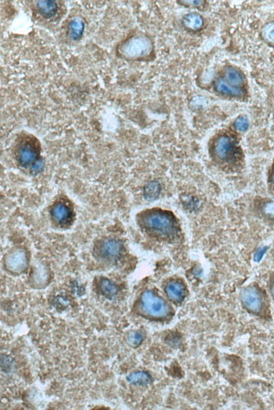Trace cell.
<instances>
[{"label": "cell", "mask_w": 274, "mask_h": 410, "mask_svg": "<svg viewBox=\"0 0 274 410\" xmlns=\"http://www.w3.org/2000/svg\"><path fill=\"white\" fill-rule=\"evenodd\" d=\"M141 221L145 229L157 235L168 236L175 229L174 217L168 211L151 210L142 215Z\"/></svg>", "instance_id": "1"}, {"label": "cell", "mask_w": 274, "mask_h": 410, "mask_svg": "<svg viewBox=\"0 0 274 410\" xmlns=\"http://www.w3.org/2000/svg\"><path fill=\"white\" fill-rule=\"evenodd\" d=\"M139 310L144 316L162 319L168 316L170 308L161 297L151 291H145L140 298Z\"/></svg>", "instance_id": "2"}, {"label": "cell", "mask_w": 274, "mask_h": 410, "mask_svg": "<svg viewBox=\"0 0 274 410\" xmlns=\"http://www.w3.org/2000/svg\"><path fill=\"white\" fill-rule=\"evenodd\" d=\"M17 161L23 168L36 165L40 159V146L34 137H27L20 141L15 152Z\"/></svg>", "instance_id": "3"}, {"label": "cell", "mask_w": 274, "mask_h": 410, "mask_svg": "<svg viewBox=\"0 0 274 410\" xmlns=\"http://www.w3.org/2000/svg\"><path fill=\"white\" fill-rule=\"evenodd\" d=\"M153 44L150 38L144 35L133 36L124 41L119 47L121 55L128 59H138L149 55Z\"/></svg>", "instance_id": "4"}, {"label": "cell", "mask_w": 274, "mask_h": 410, "mask_svg": "<svg viewBox=\"0 0 274 410\" xmlns=\"http://www.w3.org/2000/svg\"><path fill=\"white\" fill-rule=\"evenodd\" d=\"M122 251L119 241L112 239L100 240L94 248L95 256L100 260L112 261L117 260Z\"/></svg>", "instance_id": "5"}, {"label": "cell", "mask_w": 274, "mask_h": 410, "mask_svg": "<svg viewBox=\"0 0 274 410\" xmlns=\"http://www.w3.org/2000/svg\"><path fill=\"white\" fill-rule=\"evenodd\" d=\"M214 151L216 157L222 161H232L239 154L235 140L226 135L221 136L216 139Z\"/></svg>", "instance_id": "6"}, {"label": "cell", "mask_w": 274, "mask_h": 410, "mask_svg": "<svg viewBox=\"0 0 274 410\" xmlns=\"http://www.w3.org/2000/svg\"><path fill=\"white\" fill-rule=\"evenodd\" d=\"M4 266L10 273L18 274L23 273L28 266L27 253L21 249L14 250L5 256Z\"/></svg>", "instance_id": "7"}, {"label": "cell", "mask_w": 274, "mask_h": 410, "mask_svg": "<svg viewBox=\"0 0 274 410\" xmlns=\"http://www.w3.org/2000/svg\"><path fill=\"white\" fill-rule=\"evenodd\" d=\"M240 299L247 309L254 312H258L261 310L262 300L256 288L252 286L244 288L240 293Z\"/></svg>", "instance_id": "8"}, {"label": "cell", "mask_w": 274, "mask_h": 410, "mask_svg": "<svg viewBox=\"0 0 274 410\" xmlns=\"http://www.w3.org/2000/svg\"><path fill=\"white\" fill-rule=\"evenodd\" d=\"M51 216L57 223L66 224L73 218V211L68 205L62 202L56 203L50 211Z\"/></svg>", "instance_id": "9"}, {"label": "cell", "mask_w": 274, "mask_h": 410, "mask_svg": "<svg viewBox=\"0 0 274 410\" xmlns=\"http://www.w3.org/2000/svg\"><path fill=\"white\" fill-rule=\"evenodd\" d=\"M167 297L175 303H180L186 296L184 286L179 282L172 281L165 287Z\"/></svg>", "instance_id": "10"}, {"label": "cell", "mask_w": 274, "mask_h": 410, "mask_svg": "<svg viewBox=\"0 0 274 410\" xmlns=\"http://www.w3.org/2000/svg\"><path fill=\"white\" fill-rule=\"evenodd\" d=\"M36 7L39 14L46 18L54 16L58 10L57 3L52 0L38 1L36 3Z\"/></svg>", "instance_id": "11"}, {"label": "cell", "mask_w": 274, "mask_h": 410, "mask_svg": "<svg viewBox=\"0 0 274 410\" xmlns=\"http://www.w3.org/2000/svg\"><path fill=\"white\" fill-rule=\"evenodd\" d=\"M127 382L135 386H146L151 383L152 377L150 374L144 371L133 372L126 376Z\"/></svg>", "instance_id": "12"}, {"label": "cell", "mask_w": 274, "mask_h": 410, "mask_svg": "<svg viewBox=\"0 0 274 410\" xmlns=\"http://www.w3.org/2000/svg\"><path fill=\"white\" fill-rule=\"evenodd\" d=\"M85 24L79 18H76L69 23L68 27L67 34L69 37L74 40H78L83 34Z\"/></svg>", "instance_id": "13"}, {"label": "cell", "mask_w": 274, "mask_h": 410, "mask_svg": "<svg viewBox=\"0 0 274 410\" xmlns=\"http://www.w3.org/2000/svg\"><path fill=\"white\" fill-rule=\"evenodd\" d=\"M225 81L229 85L235 87L243 84L244 81V76L238 70L232 67H227L225 69Z\"/></svg>", "instance_id": "14"}, {"label": "cell", "mask_w": 274, "mask_h": 410, "mask_svg": "<svg viewBox=\"0 0 274 410\" xmlns=\"http://www.w3.org/2000/svg\"><path fill=\"white\" fill-rule=\"evenodd\" d=\"M99 288L103 296L108 299H113L118 294L117 286L111 280L105 278L100 280Z\"/></svg>", "instance_id": "15"}, {"label": "cell", "mask_w": 274, "mask_h": 410, "mask_svg": "<svg viewBox=\"0 0 274 410\" xmlns=\"http://www.w3.org/2000/svg\"><path fill=\"white\" fill-rule=\"evenodd\" d=\"M215 88L220 93L233 96H239L243 93V90L229 85L222 79H219L215 81Z\"/></svg>", "instance_id": "16"}, {"label": "cell", "mask_w": 274, "mask_h": 410, "mask_svg": "<svg viewBox=\"0 0 274 410\" xmlns=\"http://www.w3.org/2000/svg\"><path fill=\"white\" fill-rule=\"evenodd\" d=\"M183 23L190 30H198L203 27V19L197 13H190L183 17Z\"/></svg>", "instance_id": "17"}, {"label": "cell", "mask_w": 274, "mask_h": 410, "mask_svg": "<svg viewBox=\"0 0 274 410\" xmlns=\"http://www.w3.org/2000/svg\"><path fill=\"white\" fill-rule=\"evenodd\" d=\"M15 363L10 356L2 354L1 356V370L4 374H10L14 370Z\"/></svg>", "instance_id": "18"}, {"label": "cell", "mask_w": 274, "mask_h": 410, "mask_svg": "<svg viewBox=\"0 0 274 410\" xmlns=\"http://www.w3.org/2000/svg\"><path fill=\"white\" fill-rule=\"evenodd\" d=\"M160 188L156 183H152L145 188V196L149 201H154L158 197Z\"/></svg>", "instance_id": "19"}, {"label": "cell", "mask_w": 274, "mask_h": 410, "mask_svg": "<svg viewBox=\"0 0 274 410\" xmlns=\"http://www.w3.org/2000/svg\"><path fill=\"white\" fill-rule=\"evenodd\" d=\"M47 273V272L45 269H42V268L37 269L33 275L34 283H36L38 280L39 279L38 281L37 285H43L47 280V278L48 277V275Z\"/></svg>", "instance_id": "20"}, {"label": "cell", "mask_w": 274, "mask_h": 410, "mask_svg": "<svg viewBox=\"0 0 274 410\" xmlns=\"http://www.w3.org/2000/svg\"><path fill=\"white\" fill-rule=\"evenodd\" d=\"M144 339V336L141 332L137 331H131L128 335V341L133 346H137L141 344Z\"/></svg>", "instance_id": "21"}, {"label": "cell", "mask_w": 274, "mask_h": 410, "mask_svg": "<svg viewBox=\"0 0 274 410\" xmlns=\"http://www.w3.org/2000/svg\"><path fill=\"white\" fill-rule=\"evenodd\" d=\"M234 127L239 132H245L249 127V122L245 116L241 115L235 121Z\"/></svg>", "instance_id": "22"}, {"label": "cell", "mask_w": 274, "mask_h": 410, "mask_svg": "<svg viewBox=\"0 0 274 410\" xmlns=\"http://www.w3.org/2000/svg\"><path fill=\"white\" fill-rule=\"evenodd\" d=\"M265 31V37L269 42L274 44V25H270Z\"/></svg>", "instance_id": "23"}, {"label": "cell", "mask_w": 274, "mask_h": 410, "mask_svg": "<svg viewBox=\"0 0 274 410\" xmlns=\"http://www.w3.org/2000/svg\"><path fill=\"white\" fill-rule=\"evenodd\" d=\"M267 251V248L266 247H260L258 248L254 254V261L259 262L262 260Z\"/></svg>", "instance_id": "24"}, {"label": "cell", "mask_w": 274, "mask_h": 410, "mask_svg": "<svg viewBox=\"0 0 274 410\" xmlns=\"http://www.w3.org/2000/svg\"><path fill=\"white\" fill-rule=\"evenodd\" d=\"M183 5L191 6H200L202 5L204 1H200V0H193V1H182L180 2Z\"/></svg>", "instance_id": "25"}, {"label": "cell", "mask_w": 274, "mask_h": 410, "mask_svg": "<svg viewBox=\"0 0 274 410\" xmlns=\"http://www.w3.org/2000/svg\"><path fill=\"white\" fill-rule=\"evenodd\" d=\"M270 183L274 188V163L272 165L269 175Z\"/></svg>", "instance_id": "26"}, {"label": "cell", "mask_w": 274, "mask_h": 410, "mask_svg": "<svg viewBox=\"0 0 274 410\" xmlns=\"http://www.w3.org/2000/svg\"><path fill=\"white\" fill-rule=\"evenodd\" d=\"M266 211L268 214L274 215V205H269V206H268L267 208H266Z\"/></svg>", "instance_id": "27"}, {"label": "cell", "mask_w": 274, "mask_h": 410, "mask_svg": "<svg viewBox=\"0 0 274 410\" xmlns=\"http://www.w3.org/2000/svg\"><path fill=\"white\" fill-rule=\"evenodd\" d=\"M271 292L272 295L274 299V280L273 281L271 287Z\"/></svg>", "instance_id": "28"}]
</instances>
